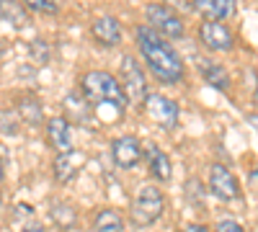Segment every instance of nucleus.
I'll return each instance as SVG.
<instances>
[{
    "label": "nucleus",
    "instance_id": "f257e3e1",
    "mask_svg": "<svg viewBox=\"0 0 258 232\" xmlns=\"http://www.w3.org/2000/svg\"><path fill=\"white\" fill-rule=\"evenodd\" d=\"M135 36H137V47L142 52L145 65L150 67V72L155 75L158 83L176 86V83H181L186 78L183 59L178 57V52L173 47H170V41L163 39L153 26H137Z\"/></svg>",
    "mask_w": 258,
    "mask_h": 232
},
{
    "label": "nucleus",
    "instance_id": "f03ea898",
    "mask_svg": "<svg viewBox=\"0 0 258 232\" xmlns=\"http://www.w3.org/2000/svg\"><path fill=\"white\" fill-rule=\"evenodd\" d=\"M80 88H83V96L91 106H101V103H111V106L119 109V114L124 111L126 106V96H124V88L121 83L111 75V72H103V70H91L85 72L83 80H80Z\"/></svg>",
    "mask_w": 258,
    "mask_h": 232
},
{
    "label": "nucleus",
    "instance_id": "7ed1b4c3",
    "mask_svg": "<svg viewBox=\"0 0 258 232\" xmlns=\"http://www.w3.org/2000/svg\"><path fill=\"white\" fill-rule=\"evenodd\" d=\"M165 209V196L158 186H142L140 194L132 201V209H129V219H132L135 227H150L155 219H160Z\"/></svg>",
    "mask_w": 258,
    "mask_h": 232
},
{
    "label": "nucleus",
    "instance_id": "20e7f679",
    "mask_svg": "<svg viewBox=\"0 0 258 232\" xmlns=\"http://www.w3.org/2000/svg\"><path fill=\"white\" fill-rule=\"evenodd\" d=\"M145 18H147V26H153L158 34L168 36V39H183L186 26H183V18L163 3H147L145 6Z\"/></svg>",
    "mask_w": 258,
    "mask_h": 232
},
{
    "label": "nucleus",
    "instance_id": "39448f33",
    "mask_svg": "<svg viewBox=\"0 0 258 232\" xmlns=\"http://www.w3.org/2000/svg\"><path fill=\"white\" fill-rule=\"evenodd\" d=\"M119 83L124 88V96L129 103H145L147 101V80L140 67V62L135 57H121V67H119Z\"/></svg>",
    "mask_w": 258,
    "mask_h": 232
},
{
    "label": "nucleus",
    "instance_id": "423d86ee",
    "mask_svg": "<svg viewBox=\"0 0 258 232\" xmlns=\"http://www.w3.org/2000/svg\"><path fill=\"white\" fill-rule=\"evenodd\" d=\"M145 111H147V116L153 119L158 126H163V129H173V126L178 124V103L173 98L163 96V93L147 96Z\"/></svg>",
    "mask_w": 258,
    "mask_h": 232
},
{
    "label": "nucleus",
    "instance_id": "0eeeda50",
    "mask_svg": "<svg viewBox=\"0 0 258 232\" xmlns=\"http://www.w3.org/2000/svg\"><path fill=\"white\" fill-rule=\"evenodd\" d=\"M209 191L217 199H222V201H238L240 199L238 178H235L222 163H214L209 168Z\"/></svg>",
    "mask_w": 258,
    "mask_h": 232
},
{
    "label": "nucleus",
    "instance_id": "6e6552de",
    "mask_svg": "<svg viewBox=\"0 0 258 232\" xmlns=\"http://www.w3.org/2000/svg\"><path fill=\"white\" fill-rule=\"evenodd\" d=\"M199 41L209 52H230L235 47V36L222 21H204L199 26Z\"/></svg>",
    "mask_w": 258,
    "mask_h": 232
},
{
    "label": "nucleus",
    "instance_id": "1a4fd4ad",
    "mask_svg": "<svg viewBox=\"0 0 258 232\" xmlns=\"http://www.w3.org/2000/svg\"><path fill=\"white\" fill-rule=\"evenodd\" d=\"M142 158V144L137 137H119L111 142V160L116 168H121V171H129V168H135Z\"/></svg>",
    "mask_w": 258,
    "mask_h": 232
},
{
    "label": "nucleus",
    "instance_id": "9d476101",
    "mask_svg": "<svg viewBox=\"0 0 258 232\" xmlns=\"http://www.w3.org/2000/svg\"><path fill=\"white\" fill-rule=\"evenodd\" d=\"M47 139L57 150V155L73 152V134H70V121L64 116H52L47 121Z\"/></svg>",
    "mask_w": 258,
    "mask_h": 232
},
{
    "label": "nucleus",
    "instance_id": "9b49d317",
    "mask_svg": "<svg viewBox=\"0 0 258 232\" xmlns=\"http://www.w3.org/2000/svg\"><path fill=\"white\" fill-rule=\"evenodd\" d=\"M91 34H93V39L98 41V44H103V47H116L119 41H121V24H119L114 16H101V18L93 21Z\"/></svg>",
    "mask_w": 258,
    "mask_h": 232
},
{
    "label": "nucleus",
    "instance_id": "f8f14e48",
    "mask_svg": "<svg viewBox=\"0 0 258 232\" xmlns=\"http://www.w3.org/2000/svg\"><path fill=\"white\" fill-rule=\"evenodd\" d=\"M191 3L207 21H222V18H232L238 13L235 0H191Z\"/></svg>",
    "mask_w": 258,
    "mask_h": 232
},
{
    "label": "nucleus",
    "instance_id": "ddd939ff",
    "mask_svg": "<svg viewBox=\"0 0 258 232\" xmlns=\"http://www.w3.org/2000/svg\"><path fill=\"white\" fill-rule=\"evenodd\" d=\"M145 160H147V168L158 181H170L173 176V165H170V158L160 150L158 144H147L145 147Z\"/></svg>",
    "mask_w": 258,
    "mask_h": 232
},
{
    "label": "nucleus",
    "instance_id": "4468645a",
    "mask_svg": "<svg viewBox=\"0 0 258 232\" xmlns=\"http://www.w3.org/2000/svg\"><path fill=\"white\" fill-rule=\"evenodd\" d=\"M202 75H204V80L209 83L212 88H217V91H227L230 88V75H227V70L220 65L217 59L202 57Z\"/></svg>",
    "mask_w": 258,
    "mask_h": 232
},
{
    "label": "nucleus",
    "instance_id": "2eb2a0df",
    "mask_svg": "<svg viewBox=\"0 0 258 232\" xmlns=\"http://www.w3.org/2000/svg\"><path fill=\"white\" fill-rule=\"evenodd\" d=\"M93 232H124V217L114 209H101L93 219Z\"/></svg>",
    "mask_w": 258,
    "mask_h": 232
},
{
    "label": "nucleus",
    "instance_id": "dca6fc26",
    "mask_svg": "<svg viewBox=\"0 0 258 232\" xmlns=\"http://www.w3.org/2000/svg\"><path fill=\"white\" fill-rule=\"evenodd\" d=\"M0 11H3L6 24H11L13 29H24L29 24V13L21 8L16 0H0Z\"/></svg>",
    "mask_w": 258,
    "mask_h": 232
},
{
    "label": "nucleus",
    "instance_id": "f3484780",
    "mask_svg": "<svg viewBox=\"0 0 258 232\" xmlns=\"http://www.w3.org/2000/svg\"><path fill=\"white\" fill-rule=\"evenodd\" d=\"M75 160H78L75 150L54 158V178H57L59 183H68V181L75 176V171H78V163H75Z\"/></svg>",
    "mask_w": 258,
    "mask_h": 232
},
{
    "label": "nucleus",
    "instance_id": "a211bd4d",
    "mask_svg": "<svg viewBox=\"0 0 258 232\" xmlns=\"http://www.w3.org/2000/svg\"><path fill=\"white\" fill-rule=\"evenodd\" d=\"M18 114H21V119H24L26 124H31V126L41 124V119H44L41 103L36 98H31V96H24V98L18 101Z\"/></svg>",
    "mask_w": 258,
    "mask_h": 232
},
{
    "label": "nucleus",
    "instance_id": "6ab92c4d",
    "mask_svg": "<svg viewBox=\"0 0 258 232\" xmlns=\"http://www.w3.org/2000/svg\"><path fill=\"white\" fill-rule=\"evenodd\" d=\"M52 217L59 222V227H70V224L75 222V212H73L70 206H64V204H57V206H54Z\"/></svg>",
    "mask_w": 258,
    "mask_h": 232
},
{
    "label": "nucleus",
    "instance_id": "aec40b11",
    "mask_svg": "<svg viewBox=\"0 0 258 232\" xmlns=\"http://www.w3.org/2000/svg\"><path fill=\"white\" fill-rule=\"evenodd\" d=\"M29 52H31V59H36L39 65H44V62L49 59V47H47V41H41V39L31 41V47H29Z\"/></svg>",
    "mask_w": 258,
    "mask_h": 232
},
{
    "label": "nucleus",
    "instance_id": "412c9836",
    "mask_svg": "<svg viewBox=\"0 0 258 232\" xmlns=\"http://www.w3.org/2000/svg\"><path fill=\"white\" fill-rule=\"evenodd\" d=\"M26 8L39 11V13H57V3L54 0H24Z\"/></svg>",
    "mask_w": 258,
    "mask_h": 232
},
{
    "label": "nucleus",
    "instance_id": "4be33fe9",
    "mask_svg": "<svg viewBox=\"0 0 258 232\" xmlns=\"http://www.w3.org/2000/svg\"><path fill=\"white\" fill-rule=\"evenodd\" d=\"M214 232H245V229L238 219H222V222H217V229Z\"/></svg>",
    "mask_w": 258,
    "mask_h": 232
},
{
    "label": "nucleus",
    "instance_id": "5701e85b",
    "mask_svg": "<svg viewBox=\"0 0 258 232\" xmlns=\"http://www.w3.org/2000/svg\"><path fill=\"white\" fill-rule=\"evenodd\" d=\"M168 3H170V6H178V8H183V11H191V8H194L191 0H168Z\"/></svg>",
    "mask_w": 258,
    "mask_h": 232
},
{
    "label": "nucleus",
    "instance_id": "b1692460",
    "mask_svg": "<svg viewBox=\"0 0 258 232\" xmlns=\"http://www.w3.org/2000/svg\"><path fill=\"white\" fill-rule=\"evenodd\" d=\"M21 232H44V227H41L39 222H29L24 229H21Z\"/></svg>",
    "mask_w": 258,
    "mask_h": 232
},
{
    "label": "nucleus",
    "instance_id": "393cba45",
    "mask_svg": "<svg viewBox=\"0 0 258 232\" xmlns=\"http://www.w3.org/2000/svg\"><path fill=\"white\" fill-rule=\"evenodd\" d=\"M181 232H209V229H207L204 224H186Z\"/></svg>",
    "mask_w": 258,
    "mask_h": 232
},
{
    "label": "nucleus",
    "instance_id": "a878e982",
    "mask_svg": "<svg viewBox=\"0 0 258 232\" xmlns=\"http://www.w3.org/2000/svg\"><path fill=\"white\" fill-rule=\"evenodd\" d=\"M253 103H255V106H258V88H255V93H253Z\"/></svg>",
    "mask_w": 258,
    "mask_h": 232
}]
</instances>
